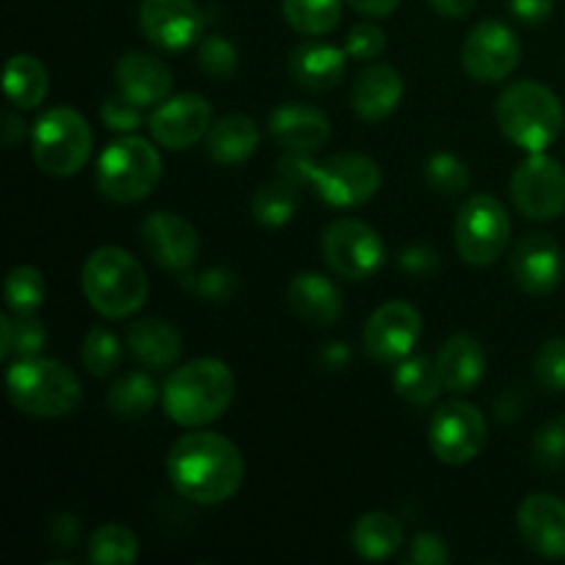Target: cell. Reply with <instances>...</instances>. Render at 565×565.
<instances>
[{"label":"cell","instance_id":"obj_1","mask_svg":"<svg viewBox=\"0 0 565 565\" xmlns=\"http://www.w3.org/2000/svg\"><path fill=\"white\" fill-rule=\"evenodd\" d=\"M166 469L177 494L196 505H221L232 500L246 478L241 450L213 430L180 436L171 445Z\"/></svg>","mask_w":565,"mask_h":565},{"label":"cell","instance_id":"obj_2","mask_svg":"<svg viewBox=\"0 0 565 565\" xmlns=\"http://www.w3.org/2000/svg\"><path fill=\"white\" fill-rule=\"evenodd\" d=\"M235 397V375L218 359H196L166 379L163 408L182 428H204L226 414Z\"/></svg>","mask_w":565,"mask_h":565},{"label":"cell","instance_id":"obj_3","mask_svg":"<svg viewBox=\"0 0 565 565\" xmlns=\"http://www.w3.org/2000/svg\"><path fill=\"white\" fill-rule=\"evenodd\" d=\"M281 171L285 180L296 185H312L318 196L334 207H359L381 188L379 163L362 152H340L326 160L290 152V158L281 160Z\"/></svg>","mask_w":565,"mask_h":565},{"label":"cell","instance_id":"obj_4","mask_svg":"<svg viewBox=\"0 0 565 565\" xmlns=\"http://www.w3.org/2000/svg\"><path fill=\"white\" fill-rule=\"evenodd\" d=\"M83 296L103 318H130L149 296L143 265L119 246H103L83 263Z\"/></svg>","mask_w":565,"mask_h":565},{"label":"cell","instance_id":"obj_5","mask_svg":"<svg viewBox=\"0 0 565 565\" xmlns=\"http://www.w3.org/2000/svg\"><path fill=\"white\" fill-rule=\"evenodd\" d=\"M497 125L524 152H544L561 138L565 114L557 94L544 83L516 81L497 99Z\"/></svg>","mask_w":565,"mask_h":565},{"label":"cell","instance_id":"obj_6","mask_svg":"<svg viewBox=\"0 0 565 565\" xmlns=\"http://www.w3.org/2000/svg\"><path fill=\"white\" fill-rule=\"evenodd\" d=\"M9 401L28 417H66L81 403V379L55 359H17L6 373Z\"/></svg>","mask_w":565,"mask_h":565},{"label":"cell","instance_id":"obj_7","mask_svg":"<svg viewBox=\"0 0 565 565\" xmlns=\"http://www.w3.org/2000/svg\"><path fill=\"white\" fill-rule=\"evenodd\" d=\"M160 154L147 138L121 136L99 154L97 188L116 204L147 199L160 182Z\"/></svg>","mask_w":565,"mask_h":565},{"label":"cell","instance_id":"obj_8","mask_svg":"<svg viewBox=\"0 0 565 565\" xmlns=\"http://www.w3.org/2000/svg\"><path fill=\"white\" fill-rule=\"evenodd\" d=\"M33 160L50 177H75L92 154V130L75 108H50L33 125Z\"/></svg>","mask_w":565,"mask_h":565},{"label":"cell","instance_id":"obj_9","mask_svg":"<svg viewBox=\"0 0 565 565\" xmlns=\"http://www.w3.org/2000/svg\"><path fill=\"white\" fill-rule=\"evenodd\" d=\"M511 218L500 199L489 193L469 196L456 218V248L469 265H494L508 248Z\"/></svg>","mask_w":565,"mask_h":565},{"label":"cell","instance_id":"obj_10","mask_svg":"<svg viewBox=\"0 0 565 565\" xmlns=\"http://www.w3.org/2000/svg\"><path fill=\"white\" fill-rule=\"evenodd\" d=\"M511 196L519 213L530 221H552L565 213V169L561 160L530 152L511 180Z\"/></svg>","mask_w":565,"mask_h":565},{"label":"cell","instance_id":"obj_11","mask_svg":"<svg viewBox=\"0 0 565 565\" xmlns=\"http://www.w3.org/2000/svg\"><path fill=\"white\" fill-rule=\"evenodd\" d=\"M323 257L337 276L364 281L384 265V241L359 218H340L326 230Z\"/></svg>","mask_w":565,"mask_h":565},{"label":"cell","instance_id":"obj_12","mask_svg":"<svg viewBox=\"0 0 565 565\" xmlns=\"http://www.w3.org/2000/svg\"><path fill=\"white\" fill-rule=\"evenodd\" d=\"M428 439L430 450L441 463L463 467V463L475 461L483 452L486 439H489L486 417L472 403L450 401L430 419Z\"/></svg>","mask_w":565,"mask_h":565},{"label":"cell","instance_id":"obj_13","mask_svg":"<svg viewBox=\"0 0 565 565\" xmlns=\"http://www.w3.org/2000/svg\"><path fill=\"white\" fill-rule=\"evenodd\" d=\"M522 61V44L505 22H478L467 33L461 47V64L467 75L478 83H500Z\"/></svg>","mask_w":565,"mask_h":565},{"label":"cell","instance_id":"obj_14","mask_svg":"<svg viewBox=\"0 0 565 565\" xmlns=\"http://www.w3.org/2000/svg\"><path fill=\"white\" fill-rule=\"evenodd\" d=\"M423 334V315L406 301H386L364 326V351L379 364H401Z\"/></svg>","mask_w":565,"mask_h":565},{"label":"cell","instance_id":"obj_15","mask_svg":"<svg viewBox=\"0 0 565 565\" xmlns=\"http://www.w3.org/2000/svg\"><path fill=\"white\" fill-rule=\"evenodd\" d=\"M213 127V105L202 94H177L154 105L149 132L166 149H188Z\"/></svg>","mask_w":565,"mask_h":565},{"label":"cell","instance_id":"obj_16","mask_svg":"<svg viewBox=\"0 0 565 565\" xmlns=\"http://www.w3.org/2000/svg\"><path fill=\"white\" fill-rule=\"evenodd\" d=\"M141 31L154 47L185 50L202 36V11L193 0H141L138 6Z\"/></svg>","mask_w":565,"mask_h":565},{"label":"cell","instance_id":"obj_17","mask_svg":"<svg viewBox=\"0 0 565 565\" xmlns=\"http://www.w3.org/2000/svg\"><path fill=\"white\" fill-rule=\"evenodd\" d=\"M141 243L149 257L166 270L185 274L199 257V232L182 215L160 210L143 218Z\"/></svg>","mask_w":565,"mask_h":565},{"label":"cell","instance_id":"obj_18","mask_svg":"<svg viewBox=\"0 0 565 565\" xmlns=\"http://www.w3.org/2000/svg\"><path fill=\"white\" fill-rule=\"evenodd\" d=\"M565 259L561 243L546 232H530L511 254V276L527 296H550L561 285Z\"/></svg>","mask_w":565,"mask_h":565},{"label":"cell","instance_id":"obj_19","mask_svg":"<svg viewBox=\"0 0 565 565\" xmlns=\"http://www.w3.org/2000/svg\"><path fill=\"white\" fill-rule=\"evenodd\" d=\"M519 533L541 557H565V502L552 494H533L519 508Z\"/></svg>","mask_w":565,"mask_h":565},{"label":"cell","instance_id":"obj_20","mask_svg":"<svg viewBox=\"0 0 565 565\" xmlns=\"http://www.w3.org/2000/svg\"><path fill=\"white\" fill-rule=\"evenodd\" d=\"M114 77L119 92L136 105H141V108L160 105L163 99H169L171 86H174V77H171L169 66L149 53L121 55L116 61Z\"/></svg>","mask_w":565,"mask_h":565},{"label":"cell","instance_id":"obj_21","mask_svg":"<svg viewBox=\"0 0 565 565\" xmlns=\"http://www.w3.org/2000/svg\"><path fill=\"white\" fill-rule=\"evenodd\" d=\"M270 136L296 154H312L331 138V125L318 108L287 103L270 114Z\"/></svg>","mask_w":565,"mask_h":565},{"label":"cell","instance_id":"obj_22","mask_svg":"<svg viewBox=\"0 0 565 565\" xmlns=\"http://www.w3.org/2000/svg\"><path fill=\"white\" fill-rule=\"evenodd\" d=\"M348 70V53L326 42L298 44L287 61V72L296 86L307 92H331L342 83Z\"/></svg>","mask_w":565,"mask_h":565},{"label":"cell","instance_id":"obj_23","mask_svg":"<svg viewBox=\"0 0 565 565\" xmlns=\"http://www.w3.org/2000/svg\"><path fill=\"white\" fill-rule=\"evenodd\" d=\"M403 99V77L395 66L373 64L356 77L351 92V105L359 119L381 121L395 114Z\"/></svg>","mask_w":565,"mask_h":565},{"label":"cell","instance_id":"obj_24","mask_svg":"<svg viewBox=\"0 0 565 565\" xmlns=\"http://www.w3.org/2000/svg\"><path fill=\"white\" fill-rule=\"evenodd\" d=\"M287 303L303 323L331 326L342 318V292L323 274L303 270L287 287Z\"/></svg>","mask_w":565,"mask_h":565},{"label":"cell","instance_id":"obj_25","mask_svg":"<svg viewBox=\"0 0 565 565\" xmlns=\"http://www.w3.org/2000/svg\"><path fill=\"white\" fill-rule=\"evenodd\" d=\"M436 367L447 392H472L486 375V351L475 337L456 334L441 345Z\"/></svg>","mask_w":565,"mask_h":565},{"label":"cell","instance_id":"obj_26","mask_svg":"<svg viewBox=\"0 0 565 565\" xmlns=\"http://www.w3.org/2000/svg\"><path fill=\"white\" fill-rule=\"evenodd\" d=\"M127 351L147 370H169L182 353V337L166 320H136L127 329Z\"/></svg>","mask_w":565,"mask_h":565},{"label":"cell","instance_id":"obj_27","mask_svg":"<svg viewBox=\"0 0 565 565\" xmlns=\"http://www.w3.org/2000/svg\"><path fill=\"white\" fill-rule=\"evenodd\" d=\"M259 147V127L248 116L232 114L207 130V154L215 163L235 166L252 158Z\"/></svg>","mask_w":565,"mask_h":565},{"label":"cell","instance_id":"obj_28","mask_svg":"<svg viewBox=\"0 0 565 565\" xmlns=\"http://www.w3.org/2000/svg\"><path fill=\"white\" fill-rule=\"evenodd\" d=\"M351 544L364 561H386L403 544V527L390 513H364L351 530Z\"/></svg>","mask_w":565,"mask_h":565},{"label":"cell","instance_id":"obj_29","mask_svg":"<svg viewBox=\"0 0 565 565\" xmlns=\"http://www.w3.org/2000/svg\"><path fill=\"white\" fill-rule=\"evenodd\" d=\"M392 384H395L397 395L412 406H430L445 390L439 367L428 356H408L401 364H395Z\"/></svg>","mask_w":565,"mask_h":565},{"label":"cell","instance_id":"obj_30","mask_svg":"<svg viewBox=\"0 0 565 565\" xmlns=\"http://www.w3.org/2000/svg\"><path fill=\"white\" fill-rule=\"evenodd\" d=\"M6 94L22 110L39 108L47 97V70L33 55H14L6 64Z\"/></svg>","mask_w":565,"mask_h":565},{"label":"cell","instance_id":"obj_31","mask_svg":"<svg viewBox=\"0 0 565 565\" xmlns=\"http://www.w3.org/2000/svg\"><path fill=\"white\" fill-rule=\"evenodd\" d=\"M154 401H158V386L147 373H127L110 384L108 403L110 414L119 419H141L152 412Z\"/></svg>","mask_w":565,"mask_h":565},{"label":"cell","instance_id":"obj_32","mask_svg":"<svg viewBox=\"0 0 565 565\" xmlns=\"http://www.w3.org/2000/svg\"><path fill=\"white\" fill-rule=\"evenodd\" d=\"M47 342V329L33 315H14L0 320V359H31L39 356Z\"/></svg>","mask_w":565,"mask_h":565},{"label":"cell","instance_id":"obj_33","mask_svg":"<svg viewBox=\"0 0 565 565\" xmlns=\"http://www.w3.org/2000/svg\"><path fill=\"white\" fill-rule=\"evenodd\" d=\"M281 14L303 36H323L340 22L342 0H281Z\"/></svg>","mask_w":565,"mask_h":565},{"label":"cell","instance_id":"obj_34","mask_svg":"<svg viewBox=\"0 0 565 565\" xmlns=\"http://www.w3.org/2000/svg\"><path fill=\"white\" fill-rule=\"evenodd\" d=\"M296 182L276 180L268 185L257 188L252 199V215L259 226H285L298 210V191Z\"/></svg>","mask_w":565,"mask_h":565},{"label":"cell","instance_id":"obj_35","mask_svg":"<svg viewBox=\"0 0 565 565\" xmlns=\"http://www.w3.org/2000/svg\"><path fill=\"white\" fill-rule=\"evenodd\" d=\"M88 561L97 565H130L138 561V539L125 524H103L88 539Z\"/></svg>","mask_w":565,"mask_h":565},{"label":"cell","instance_id":"obj_36","mask_svg":"<svg viewBox=\"0 0 565 565\" xmlns=\"http://www.w3.org/2000/svg\"><path fill=\"white\" fill-rule=\"evenodd\" d=\"M44 276L33 265H17L6 276V307L14 315H33L44 301Z\"/></svg>","mask_w":565,"mask_h":565},{"label":"cell","instance_id":"obj_37","mask_svg":"<svg viewBox=\"0 0 565 565\" xmlns=\"http://www.w3.org/2000/svg\"><path fill=\"white\" fill-rule=\"evenodd\" d=\"M83 367L97 379H108L121 367V342L105 326H94L83 340Z\"/></svg>","mask_w":565,"mask_h":565},{"label":"cell","instance_id":"obj_38","mask_svg":"<svg viewBox=\"0 0 565 565\" xmlns=\"http://www.w3.org/2000/svg\"><path fill=\"white\" fill-rule=\"evenodd\" d=\"M425 182L434 191L445 193V196H456V193L469 188V169L463 160H458L450 152H436L425 163Z\"/></svg>","mask_w":565,"mask_h":565},{"label":"cell","instance_id":"obj_39","mask_svg":"<svg viewBox=\"0 0 565 565\" xmlns=\"http://www.w3.org/2000/svg\"><path fill=\"white\" fill-rule=\"evenodd\" d=\"M533 379L550 395H563L565 392V340L544 342L535 353L533 362Z\"/></svg>","mask_w":565,"mask_h":565},{"label":"cell","instance_id":"obj_40","mask_svg":"<svg viewBox=\"0 0 565 565\" xmlns=\"http://www.w3.org/2000/svg\"><path fill=\"white\" fill-rule=\"evenodd\" d=\"M182 285L204 301L224 303L237 292V276L230 268H210L199 276H185Z\"/></svg>","mask_w":565,"mask_h":565},{"label":"cell","instance_id":"obj_41","mask_svg":"<svg viewBox=\"0 0 565 565\" xmlns=\"http://www.w3.org/2000/svg\"><path fill=\"white\" fill-rule=\"evenodd\" d=\"M533 461L541 469H561L565 463V417L552 419L535 434Z\"/></svg>","mask_w":565,"mask_h":565},{"label":"cell","instance_id":"obj_42","mask_svg":"<svg viewBox=\"0 0 565 565\" xmlns=\"http://www.w3.org/2000/svg\"><path fill=\"white\" fill-rule=\"evenodd\" d=\"M199 66L210 77H230L237 70V50L224 36H204L199 42Z\"/></svg>","mask_w":565,"mask_h":565},{"label":"cell","instance_id":"obj_43","mask_svg":"<svg viewBox=\"0 0 565 565\" xmlns=\"http://www.w3.org/2000/svg\"><path fill=\"white\" fill-rule=\"evenodd\" d=\"M99 116H103V125L108 127V130H116V132H132V130H138L143 121L141 105H136L132 99H127L121 92L105 97V103L99 105Z\"/></svg>","mask_w":565,"mask_h":565},{"label":"cell","instance_id":"obj_44","mask_svg":"<svg viewBox=\"0 0 565 565\" xmlns=\"http://www.w3.org/2000/svg\"><path fill=\"white\" fill-rule=\"evenodd\" d=\"M384 47H386V33L381 31L379 25L362 22V25H353L351 31H348V39H345L348 58L370 61L375 58V55L384 53Z\"/></svg>","mask_w":565,"mask_h":565},{"label":"cell","instance_id":"obj_45","mask_svg":"<svg viewBox=\"0 0 565 565\" xmlns=\"http://www.w3.org/2000/svg\"><path fill=\"white\" fill-rule=\"evenodd\" d=\"M408 561L414 565H447L450 563V550H447L445 539H439V535L419 533L414 535Z\"/></svg>","mask_w":565,"mask_h":565},{"label":"cell","instance_id":"obj_46","mask_svg":"<svg viewBox=\"0 0 565 565\" xmlns=\"http://www.w3.org/2000/svg\"><path fill=\"white\" fill-rule=\"evenodd\" d=\"M436 265H439V259H436V254L428 246H408L401 257V268L414 276L434 274Z\"/></svg>","mask_w":565,"mask_h":565},{"label":"cell","instance_id":"obj_47","mask_svg":"<svg viewBox=\"0 0 565 565\" xmlns=\"http://www.w3.org/2000/svg\"><path fill=\"white\" fill-rule=\"evenodd\" d=\"M555 0H511V11L516 20L527 22V25H539V22L550 20Z\"/></svg>","mask_w":565,"mask_h":565},{"label":"cell","instance_id":"obj_48","mask_svg":"<svg viewBox=\"0 0 565 565\" xmlns=\"http://www.w3.org/2000/svg\"><path fill=\"white\" fill-rule=\"evenodd\" d=\"M351 359V351H348L345 342H326L323 351H320V364L329 370H342Z\"/></svg>","mask_w":565,"mask_h":565},{"label":"cell","instance_id":"obj_49","mask_svg":"<svg viewBox=\"0 0 565 565\" xmlns=\"http://www.w3.org/2000/svg\"><path fill=\"white\" fill-rule=\"evenodd\" d=\"M364 17H390L401 6V0H348Z\"/></svg>","mask_w":565,"mask_h":565},{"label":"cell","instance_id":"obj_50","mask_svg":"<svg viewBox=\"0 0 565 565\" xmlns=\"http://www.w3.org/2000/svg\"><path fill=\"white\" fill-rule=\"evenodd\" d=\"M428 3L434 6L439 14L458 20V17H467L469 11L475 9V3H478V0H428Z\"/></svg>","mask_w":565,"mask_h":565},{"label":"cell","instance_id":"obj_51","mask_svg":"<svg viewBox=\"0 0 565 565\" xmlns=\"http://www.w3.org/2000/svg\"><path fill=\"white\" fill-rule=\"evenodd\" d=\"M53 539H55V544H61V546H72L75 544V539H77V519H72V516H58L53 522Z\"/></svg>","mask_w":565,"mask_h":565},{"label":"cell","instance_id":"obj_52","mask_svg":"<svg viewBox=\"0 0 565 565\" xmlns=\"http://www.w3.org/2000/svg\"><path fill=\"white\" fill-rule=\"evenodd\" d=\"M3 136H6V143H17L22 136H25V127H22V121L17 119L14 114H6V125H3Z\"/></svg>","mask_w":565,"mask_h":565}]
</instances>
